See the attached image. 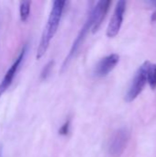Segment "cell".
<instances>
[{"label":"cell","instance_id":"4fadbf2b","mask_svg":"<svg viewBox=\"0 0 156 157\" xmlns=\"http://www.w3.org/2000/svg\"><path fill=\"white\" fill-rule=\"evenodd\" d=\"M150 3H151L152 5H154V6L156 7V1H152V2H150Z\"/></svg>","mask_w":156,"mask_h":157},{"label":"cell","instance_id":"277c9868","mask_svg":"<svg viewBox=\"0 0 156 157\" xmlns=\"http://www.w3.org/2000/svg\"><path fill=\"white\" fill-rule=\"evenodd\" d=\"M126 10V1L120 0L117 3L114 13L112 15V17L110 18L109 24L108 26L107 29V36L108 38H114L118 35L122 22H123V17Z\"/></svg>","mask_w":156,"mask_h":157},{"label":"cell","instance_id":"6da1fadb","mask_svg":"<svg viewBox=\"0 0 156 157\" xmlns=\"http://www.w3.org/2000/svg\"><path fill=\"white\" fill-rule=\"evenodd\" d=\"M65 4H66L65 1H60V0H56L52 3L51 10L50 16L47 21V24L42 32L40 41L37 50L36 58L38 60L40 59L45 54V52H47L50 46L51 40H52V38L54 37L58 29Z\"/></svg>","mask_w":156,"mask_h":157},{"label":"cell","instance_id":"3957f363","mask_svg":"<svg viewBox=\"0 0 156 157\" xmlns=\"http://www.w3.org/2000/svg\"><path fill=\"white\" fill-rule=\"evenodd\" d=\"M130 141V131L127 128H120L117 130L111 136L108 151L110 156L120 157L125 151Z\"/></svg>","mask_w":156,"mask_h":157},{"label":"cell","instance_id":"ba28073f","mask_svg":"<svg viewBox=\"0 0 156 157\" xmlns=\"http://www.w3.org/2000/svg\"><path fill=\"white\" fill-rule=\"evenodd\" d=\"M26 53V47H24L21 51V52L19 53L18 57L16 59V61L13 63V64L10 66V68L7 70V72L6 73L2 82L0 83V97L6 91V89L10 86V85L12 84V81L17 72V69L22 62V60L24 59Z\"/></svg>","mask_w":156,"mask_h":157},{"label":"cell","instance_id":"5b68a950","mask_svg":"<svg viewBox=\"0 0 156 157\" xmlns=\"http://www.w3.org/2000/svg\"><path fill=\"white\" fill-rule=\"evenodd\" d=\"M92 25H93V18H92L91 14L89 13L86 21L85 22L83 28L81 29L80 32L78 33L75 40L74 41V43H73V45H72V47L70 49V52H69L67 57L65 58V60H64V62L63 63V69H64L67 66V64L69 63V62L72 60V58L74 57V55L76 53V52L78 51L79 47L81 46V44L83 43L84 40L86 39V36L87 35V33L89 32V30L92 29Z\"/></svg>","mask_w":156,"mask_h":157},{"label":"cell","instance_id":"8992f818","mask_svg":"<svg viewBox=\"0 0 156 157\" xmlns=\"http://www.w3.org/2000/svg\"><path fill=\"white\" fill-rule=\"evenodd\" d=\"M110 4H111V2L108 0H101V1H98L96 4V6L91 9L90 14L93 18V25H92L91 29H92L93 33H96L99 29V28H100V26L109 9Z\"/></svg>","mask_w":156,"mask_h":157},{"label":"cell","instance_id":"7c38bea8","mask_svg":"<svg viewBox=\"0 0 156 157\" xmlns=\"http://www.w3.org/2000/svg\"><path fill=\"white\" fill-rule=\"evenodd\" d=\"M69 131H70V121H65V122L62 125V127L60 128L59 133H60L61 135H67L68 132H69Z\"/></svg>","mask_w":156,"mask_h":157},{"label":"cell","instance_id":"7a4b0ae2","mask_svg":"<svg viewBox=\"0 0 156 157\" xmlns=\"http://www.w3.org/2000/svg\"><path fill=\"white\" fill-rule=\"evenodd\" d=\"M151 63L147 61L142 64V66L139 68V70L136 72L131 85L129 87V90L126 94L125 99L127 102H131L133 101L143 90L144 86L147 82V73L148 69L150 67Z\"/></svg>","mask_w":156,"mask_h":157},{"label":"cell","instance_id":"9c48e42d","mask_svg":"<svg viewBox=\"0 0 156 157\" xmlns=\"http://www.w3.org/2000/svg\"><path fill=\"white\" fill-rule=\"evenodd\" d=\"M30 2L29 1H22L19 6V16L21 21L25 22L28 20L30 14Z\"/></svg>","mask_w":156,"mask_h":157},{"label":"cell","instance_id":"30bf717a","mask_svg":"<svg viewBox=\"0 0 156 157\" xmlns=\"http://www.w3.org/2000/svg\"><path fill=\"white\" fill-rule=\"evenodd\" d=\"M147 81L153 89L156 88V64H151L147 73Z\"/></svg>","mask_w":156,"mask_h":157},{"label":"cell","instance_id":"8fae6325","mask_svg":"<svg viewBox=\"0 0 156 157\" xmlns=\"http://www.w3.org/2000/svg\"><path fill=\"white\" fill-rule=\"evenodd\" d=\"M53 63H54L53 61H50V62L45 65V67L42 69L41 74H40V78H41V79L45 80V79L49 76V75L51 74V69H52Z\"/></svg>","mask_w":156,"mask_h":157},{"label":"cell","instance_id":"52a82bcc","mask_svg":"<svg viewBox=\"0 0 156 157\" xmlns=\"http://www.w3.org/2000/svg\"><path fill=\"white\" fill-rule=\"evenodd\" d=\"M120 62V56L117 53L109 54L102 58L95 67V75L97 77H104L108 75Z\"/></svg>","mask_w":156,"mask_h":157}]
</instances>
